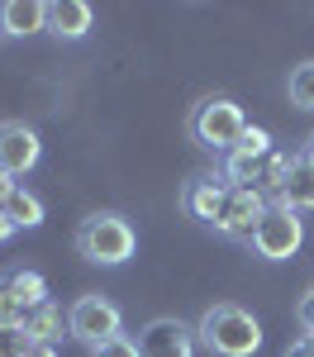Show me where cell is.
<instances>
[{
  "instance_id": "cell-1",
  "label": "cell",
  "mask_w": 314,
  "mask_h": 357,
  "mask_svg": "<svg viewBox=\"0 0 314 357\" xmlns=\"http://www.w3.org/2000/svg\"><path fill=\"white\" fill-rule=\"evenodd\" d=\"M196 343L214 357H253L262 348V324H257L253 310H243V305H233V301H219L200 314Z\"/></svg>"
},
{
  "instance_id": "cell-2",
  "label": "cell",
  "mask_w": 314,
  "mask_h": 357,
  "mask_svg": "<svg viewBox=\"0 0 314 357\" xmlns=\"http://www.w3.org/2000/svg\"><path fill=\"white\" fill-rule=\"evenodd\" d=\"M77 252L95 267H124L139 252V229L114 210H95L77 224Z\"/></svg>"
},
{
  "instance_id": "cell-3",
  "label": "cell",
  "mask_w": 314,
  "mask_h": 357,
  "mask_svg": "<svg viewBox=\"0 0 314 357\" xmlns=\"http://www.w3.org/2000/svg\"><path fill=\"white\" fill-rule=\"evenodd\" d=\"M243 134H248V114L228 96H205L191 110V138H196V148L214 153V158H228Z\"/></svg>"
},
{
  "instance_id": "cell-4",
  "label": "cell",
  "mask_w": 314,
  "mask_h": 357,
  "mask_svg": "<svg viewBox=\"0 0 314 357\" xmlns=\"http://www.w3.org/2000/svg\"><path fill=\"white\" fill-rule=\"evenodd\" d=\"M300 243H305V220H300V210H290L285 200H272V205H267V215L257 220L253 238H248L253 257H262V262H285V257L300 252Z\"/></svg>"
},
{
  "instance_id": "cell-5",
  "label": "cell",
  "mask_w": 314,
  "mask_h": 357,
  "mask_svg": "<svg viewBox=\"0 0 314 357\" xmlns=\"http://www.w3.org/2000/svg\"><path fill=\"white\" fill-rule=\"evenodd\" d=\"M67 333L86 343V348H100V343H110L124 333V314H119V305L110 296H77L72 310H67Z\"/></svg>"
},
{
  "instance_id": "cell-6",
  "label": "cell",
  "mask_w": 314,
  "mask_h": 357,
  "mask_svg": "<svg viewBox=\"0 0 314 357\" xmlns=\"http://www.w3.org/2000/svg\"><path fill=\"white\" fill-rule=\"evenodd\" d=\"M267 158H272V134L257 129V124H248V134L238 138V148H233L228 158H219V172H214V176L224 181L228 191H238V186H257Z\"/></svg>"
},
{
  "instance_id": "cell-7",
  "label": "cell",
  "mask_w": 314,
  "mask_h": 357,
  "mask_svg": "<svg viewBox=\"0 0 314 357\" xmlns=\"http://www.w3.org/2000/svg\"><path fill=\"white\" fill-rule=\"evenodd\" d=\"M139 353L143 357H196V329L176 314H157L139 329Z\"/></svg>"
},
{
  "instance_id": "cell-8",
  "label": "cell",
  "mask_w": 314,
  "mask_h": 357,
  "mask_svg": "<svg viewBox=\"0 0 314 357\" xmlns=\"http://www.w3.org/2000/svg\"><path fill=\"white\" fill-rule=\"evenodd\" d=\"M267 205H272V200L257 191V186H238V191H228L224 215H219V224H214V234H219V238H233V243H248L253 229H257V220L267 215Z\"/></svg>"
},
{
  "instance_id": "cell-9",
  "label": "cell",
  "mask_w": 314,
  "mask_h": 357,
  "mask_svg": "<svg viewBox=\"0 0 314 357\" xmlns=\"http://www.w3.org/2000/svg\"><path fill=\"white\" fill-rule=\"evenodd\" d=\"M38 158H43V143L24 119H0V172L24 176L38 167Z\"/></svg>"
},
{
  "instance_id": "cell-10",
  "label": "cell",
  "mask_w": 314,
  "mask_h": 357,
  "mask_svg": "<svg viewBox=\"0 0 314 357\" xmlns=\"http://www.w3.org/2000/svg\"><path fill=\"white\" fill-rule=\"evenodd\" d=\"M224 200H228V186L219 176H191L181 186V215L196 220L200 229H214L219 215H224Z\"/></svg>"
},
{
  "instance_id": "cell-11",
  "label": "cell",
  "mask_w": 314,
  "mask_h": 357,
  "mask_svg": "<svg viewBox=\"0 0 314 357\" xmlns=\"http://www.w3.org/2000/svg\"><path fill=\"white\" fill-rule=\"evenodd\" d=\"M48 33V0H0V38Z\"/></svg>"
},
{
  "instance_id": "cell-12",
  "label": "cell",
  "mask_w": 314,
  "mask_h": 357,
  "mask_svg": "<svg viewBox=\"0 0 314 357\" xmlns=\"http://www.w3.org/2000/svg\"><path fill=\"white\" fill-rule=\"evenodd\" d=\"M95 29V10L86 0H53L48 5V33L62 43H81L86 33Z\"/></svg>"
},
{
  "instance_id": "cell-13",
  "label": "cell",
  "mask_w": 314,
  "mask_h": 357,
  "mask_svg": "<svg viewBox=\"0 0 314 357\" xmlns=\"http://www.w3.org/2000/svg\"><path fill=\"white\" fill-rule=\"evenodd\" d=\"M276 200H285L290 210H314V162L305 158V153H295V158H290L285 181H281V195H276Z\"/></svg>"
},
{
  "instance_id": "cell-14",
  "label": "cell",
  "mask_w": 314,
  "mask_h": 357,
  "mask_svg": "<svg viewBox=\"0 0 314 357\" xmlns=\"http://www.w3.org/2000/svg\"><path fill=\"white\" fill-rule=\"evenodd\" d=\"M5 220L15 224V229H38V224L48 220V210H43V200H38L33 191H24V186H19V191L5 200Z\"/></svg>"
},
{
  "instance_id": "cell-15",
  "label": "cell",
  "mask_w": 314,
  "mask_h": 357,
  "mask_svg": "<svg viewBox=\"0 0 314 357\" xmlns=\"http://www.w3.org/2000/svg\"><path fill=\"white\" fill-rule=\"evenodd\" d=\"M62 329H67V314H62V310H57L53 301H48V305H38V310H29L24 333L33 338V343H57V338H62Z\"/></svg>"
},
{
  "instance_id": "cell-16",
  "label": "cell",
  "mask_w": 314,
  "mask_h": 357,
  "mask_svg": "<svg viewBox=\"0 0 314 357\" xmlns=\"http://www.w3.org/2000/svg\"><path fill=\"white\" fill-rule=\"evenodd\" d=\"M10 286H15V296H19L29 310L48 305V281H43V272H33V267H15V272H10Z\"/></svg>"
},
{
  "instance_id": "cell-17",
  "label": "cell",
  "mask_w": 314,
  "mask_h": 357,
  "mask_svg": "<svg viewBox=\"0 0 314 357\" xmlns=\"http://www.w3.org/2000/svg\"><path fill=\"white\" fill-rule=\"evenodd\" d=\"M285 96H290V105H295V110L314 114V57H310V62H300V67H290Z\"/></svg>"
},
{
  "instance_id": "cell-18",
  "label": "cell",
  "mask_w": 314,
  "mask_h": 357,
  "mask_svg": "<svg viewBox=\"0 0 314 357\" xmlns=\"http://www.w3.org/2000/svg\"><path fill=\"white\" fill-rule=\"evenodd\" d=\"M29 324V305L15 296L10 276H0V329H24Z\"/></svg>"
},
{
  "instance_id": "cell-19",
  "label": "cell",
  "mask_w": 314,
  "mask_h": 357,
  "mask_svg": "<svg viewBox=\"0 0 314 357\" xmlns=\"http://www.w3.org/2000/svg\"><path fill=\"white\" fill-rule=\"evenodd\" d=\"M91 357H143L139 353V338H129V333H119L110 343H100V348H91Z\"/></svg>"
},
{
  "instance_id": "cell-20",
  "label": "cell",
  "mask_w": 314,
  "mask_h": 357,
  "mask_svg": "<svg viewBox=\"0 0 314 357\" xmlns=\"http://www.w3.org/2000/svg\"><path fill=\"white\" fill-rule=\"evenodd\" d=\"M33 348V338L24 329H0V357H24Z\"/></svg>"
},
{
  "instance_id": "cell-21",
  "label": "cell",
  "mask_w": 314,
  "mask_h": 357,
  "mask_svg": "<svg viewBox=\"0 0 314 357\" xmlns=\"http://www.w3.org/2000/svg\"><path fill=\"white\" fill-rule=\"evenodd\" d=\"M295 319H300V329H305V333H314V286L300 296V305H295Z\"/></svg>"
},
{
  "instance_id": "cell-22",
  "label": "cell",
  "mask_w": 314,
  "mask_h": 357,
  "mask_svg": "<svg viewBox=\"0 0 314 357\" xmlns=\"http://www.w3.org/2000/svg\"><path fill=\"white\" fill-rule=\"evenodd\" d=\"M285 357H314V333H300V338L285 348Z\"/></svg>"
},
{
  "instance_id": "cell-23",
  "label": "cell",
  "mask_w": 314,
  "mask_h": 357,
  "mask_svg": "<svg viewBox=\"0 0 314 357\" xmlns=\"http://www.w3.org/2000/svg\"><path fill=\"white\" fill-rule=\"evenodd\" d=\"M15 191H19V181H15L10 172H0V210H5V200H10Z\"/></svg>"
},
{
  "instance_id": "cell-24",
  "label": "cell",
  "mask_w": 314,
  "mask_h": 357,
  "mask_svg": "<svg viewBox=\"0 0 314 357\" xmlns=\"http://www.w3.org/2000/svg\"><path fill=\"white\" fill-rule=\"evenodd\" d=\"M15 234H19V229H15V224H10V220H5V210H0V248L10 243V238H15Z\"/></svg>"
},
{
  "instance_id": "cell-25",
  "label": "cell",
  "mask_w": 314,
  "mask_h": 357,
  "mask_svg": "<svg viewBox=\"0 0 314 357\" xmlns=\"http://www.w3.org/2000/svg\"><path fill=\"white\" fill-rule=\"evenodd\" d=\"M24 357H57V348H53V343H33Z\"/></svg>"
},
{
  "instance_id": "cell-26",
  "label": "cell",
  "mask_w": 314,
  "mask_h": 357,
  "mask_svg": "<svg viewBox=\"0 0 314 357\" xmlns=\"http://www.w3.org/2000/svg\"><path fill=\"white\" fill-rule=\"evenodd\" d=\"M300 153H305V158L314 162V129H310V138H305V148H300Z\"/></svg>"
}]
</instances>
